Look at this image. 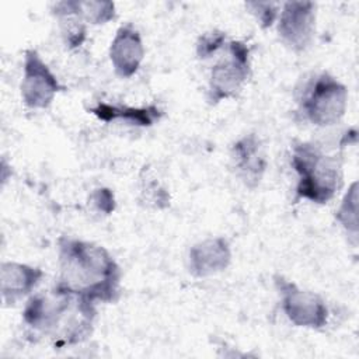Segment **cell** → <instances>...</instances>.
I'll use <instances>...</instances> for the list:
<instances>
[{
	"label": "cell",
	"mask_w": 359,
	"mask_h": 359,
	"mask_svg": "<svg viewBox=\"0 0 359 359\" xmlns=\"http://www.w3.org/2000/svg\"><path fill=\"white\" fill-rule=\"evenodd\" d=\"M59 280L55 286L93 303H114L121 294V268L95 243L62 236L57 240Z\"/></svg>",
	"instance_id": "6da1fadb"
},
{
	"label": "cell",
	"mask_w": 359,
	"mask_h": 359,
	"mask_svg": "<svg viewBox=\"0 0 359 359\" xmlns=\"http://www.w3.org/2000/svg\"><path fill=\"white\" fill-rule=\"evenodd\" d=\"M95 303L55 286L31 296L22 310L24 324L56 348L86 341L94 327Z\"/></svg>",
	"instance_id": "7a4b0ae2"
},
{
	"label": "cell",
	"mask_w": 359,
	"mask_h": 359,
	"mask_svg": "<svg viewBox=\"0 0 359 359\" xmlns=\"http://www.w3.org/2000/svg\"><path fill=\"white\" fill-rule=\"evenodd\" d=\"M292 167L299 180L296 198L324 205L331 201L342 184L341 161L337 156L325 154L310 142L296 143L292 149Z\"/></svg>",
	"instance_id": "3957f363"
},
{
	"label": "cell",
	"mask_w": 359,
	"mask_h": 359,
	"mask_svg": "<svg viewBox=\"0 0 359 359\" xmlns=\"http://www.w3.org/2000/svg\"><path fill=\"white\" fill-rule=\"evenodd\" d=\"M299 104L309 122L316 126H331L345 115L348 90L334 76L321 72L304 84Z\"/></svg>",
	"instance_id": "277c9868"
},
{
	"label": "cell",
	"mask_w": 359,
	"mask_h": 359,
	"mask_svg": "<svg viewBox=\"0 0 359 359\" xmlns=\"http://www.w3.org/2000/svg\"><path fill=\"white\" fill-rule=\"evenodd\" d=\"M251 74L250 49L241 41H230L227 56L219 60L210 70L208 101L217 104L222 100L236 97Z\"/></svg>",
	"instance_id": "5b68a950"
},
{
	"label": "cell",
	"mask_w": 359,
	"mask_h": 359,
	"mask_svg": "<svg viewBox=\"0 0 359 359\" xmlns=\"http://www.w3.org/2000/svg\"><path fill=\"white\" fill-rule=\"evenodd\" d=\"M273 279L280 294L283 313L292 324L313 330L323 328L327 324L328 309L318 294L300 289L283 276L276 275Z\"/></svg>",
	"instance_id": "8992f818"
},
{
	"label": "cell",
	"mask_w": 359,
	"mask_h": 359,
	"mask_svg": "<svg viewBox=\"0 0 359 359\" xmlns=\"http://www.w3.org/2000/svg\"><path fill=\"white\" fill-rule=\"evenodd\" d=\"M20 90L21 100L28 108L45 109L52 104L55 95L63 90V87L39 53L35 49H27Z\"/></svg>",
	"instance_id": "52a82bcc"
},
{
	"label": "cell",
	"mask_w": 359,
	"mask_h": 359,
	"mask_svg": "<svg viewBox=\"0 0 359 359\" xmlns=\"http://www.w3.org/2000/svg\"><path fill=\"white\" fill-rule=\"evenodd\" d=\"M316 31V4L313 1H287L278 20L280 41L293 52L306 50Z\"/></svg>",
	"instance_id": "ba28073f"
},
{
	"label": "cell",
	"mask_w": 359,
	"mask_h": 359,
	"mask_svg": "<svg viewBox=\"0 0 359 359\" xmlns=\"http://www.w3.org/2000/svg\"><path fill=\"white\" fill-rule=\"evenodd\" d=\"M143 57L144 46L139 31L132 24L119 27L109 46V59L116 76L132 77L139 70Z\"/></svg>",
	"instance_id": "9c48e42d"
},
{
	"label": "cell",
	"mask_w": 359,
	"mask_h": 359,
	"mask_svg": "<svg viewBox=\"0 0 359 359\" xmlns=\"http://www.w3.org/2000/svg\"><path fill=\"white\" fill-rule=\"evenodd\" d=\"M231 261V251L223 237L206 238L191 247L188 266L192 275L203 278L224 271Z\"/></svg>",
	"instance_id": "30bf717a"
},
{
	"label": "cell",
	"mask_w": 359,
	"mask_h": 359,
	"mask_svg": "<svg viewBox=\"0 0 359 359\" xmlns=\"http://www.w3.org/2000/svg\"><path fill=\"white\" fill-rule=\"evenodd\" d=\"M43 271L21 262H3L0 268V292L6 306L17 303L29 294L41 282Z\"/></svg>",
	"instance_id": "8fae6325"
},
{
	"label": "cell",
	"mask_w": 359,
	"mask_h": 359,
	"mask_svg": "<svg viewBox=\"0 0 359 359\" xmlns=\"http://www.w3.org/2000/svg\"><path fill=\"white\" fill-rule=\"evenodd\" d=\"M231 156L241 181L248 188H255L266 168V160L255 135H247L233 144Z\"/></svg>",
	"instance_id": "7c38bea8"
},
{
	"label": "cell",
	"mask_w": 359,
	"mask_h": 359,
	"mask_svg": "<svg viewBox=\"0 0 359 359\" xmlns=\"http://www.w3.org/2000/svg\"><path fill=\"white\" fill-rule=\"evenodd\" d=\"M100 121L112 122L121 121L129 125L136 126H151L154 122H158L163 116V111L154 105L146 107H128V105H115L107 102H98L90 109Z\"/></svg>",
	"instance_id": "4fadbf2b"
},
{
	"label": "cell",
	"mask_w": 359,
	"mask_h": 359,
	"mask_svg": "<svg viewBox=\"0 0 359 359\" xmlns=\"http://www.w3.org/2000/svg\"><path fill=\"white\" fill-rule=\"evenodd\" d=\"M53 14L57 18L74 15L83 22L93 25L107 24L115 18V4L112 1H81V0H67L59 1L53 6Z\"/></svg>",
	"instance_id": "5bb4252c"
},
{
	"label": "cell",
	"mask_w": 359,
	"mask_h": 359,
	"mask_svg": "<svg viewBox=\"0 0 359 359\" xmlns=\"http://www.w3.org/2000/svg\"><path fill=\"white\" fill-rule=\"evenodd\" d=\"M335 219L355 238L358 236V182L353 181L348 188L338 210L335 212Z\"/></svg>",
	"instance_id": "9a60e30c"
},
{
	"label": "cell",
	"mask_w": 359,
	"mask_h": 359,
	"mask_svg": "<svg viewBox=\"0 0 359 359\" xmlns=\"http://www.w3.org/2000/svg\"><path fill=\"white\" fill-rule=\"evenodd\" d=\"M59 20H60L62 35H63V41H65L66 46L70 48V49L80 46L86 39V25H84V22L80 18L74 17V15L62 17Z\"/></svg>",
	"instance_id": "2e32d148"
},
{
	"label": "cell",
	"mask_w": 359,
	"mask_h": 359,
	"mask_svg": "<svg viewBox=\"0 0 359 359\" xmlns=\"http://www.w3.org/2000/svg\"><path fill=\"white\" fill-rule=\"evenodd\" d=\"M226 34L219 29L205 32L196 42V56L199 59L212 57L222 46H224Z\"/></svg>",
	"instance_id": "e0dca14e"
},
{
	"label": "cell",
	"mask_w": 359,
	"mask_h": 359,
	"mask_svg": "<svg viewBox=\"0 0 359 359\" xmlns=\"http://www.w3.org/2000/svg\"><path fill=\"white\" fill-rule=\"evenodd\" d=\"M245 7L257 17L259 25L262 28L271 27L278 18L279 4L269 1H250L245 3Z\"/></svg>",
	"instance_id": "ac0fdd59"
},
{
	"label": "cell",
	"mask_w": 359,
	"mask_h": 359,
	"mask_svg": "<svg viewBox=\"0 0 359 359\" xmlns=\"http://www.w3.org/2000/svg\"><path fill=\"white\" fill-rule=\"evenodd\" d=\"M91 201L95 205V208L109 215L115 209V198L111 189L108 188H98L91 194Z\"/></svg>",
	"instance_id": "d6986e66"
}]
</instances>
